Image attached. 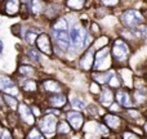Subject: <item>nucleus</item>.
<instances>
[{
	"label": "nucleus",
	"mask_w": 147,
	"mask_h": 139,
	"mask_svg": "<svg viewBox=\"0 0 147 139\" xmlns=\"http://www.w3.org/2000/svg\"><path fill=\"white\" fill-rule=\"evenodd\" d=\"M66 119H67V122L71 125V128L74 130H76V132H79L84 125V116L79 111H69L66 113Z\"/></svg>",
	"instance_id": "9"
},
{
	"label": "nucleus",
	"mask_w": 147,
	"mask_h": 139,
	"mask_svg": "<svg viewBox=\"0 0 147 139\" xmlns=\"http://www.w3.org/2000/svg\"><path fill=\"white\" fill-rule=\"evenodd\" d=\"M45 9H47V4L44 0H31L30 1V8H28V10H30L34 15L43 14V13L45 12Z\"/></svg>",
	"instance_id": "18"
},
{
	"label": "nucleus",
	"mask_w": 147,
	"mask_h": 139,
	"mask_svg": "<svg viewBox=\"0 0 147 139\" xmlns=\"http://www.w3.org/2000/svg\"><path fill=\"white\" fill-rule=\"evenodd\" d=\"M53 36L56 39V43L62 50H67L71 45L70 43V34L67 30H61V31H53Z\"/></svg>",
	"instance_id": "11"
},
{
	"label": "nucleus",
	"mask_w": 147,
	"mask_h": 139,
	"mask_svg": "<svg viewBox=\"0 0 147 139\" xmlns=\"http://www.w3.org/2000/svg\"><path fill=\"white\" fill-rule=\"evenodd\" d=\"M48 103H49V106H52V107L62 108V107H65L67 103V97L62 93L51 94V95L48 97Z\"/></svg>",
	"instance_id": "16"
},
{
	"label": "nucleus",
	"mask_w": 147,
	"mask_h": 139,
	"mask_svg": "<svg viewBox=\"0 0 147 139\" xmlns=\"http://www.w3.org/2000/svg\"><path fill=\"white\" fill-rule=\"evenodd\" d=\"M27 1H28V0H27Z\"/></svg>",
	"instance_id": "47"
},
{
	"label": "nucleus",
	"mask_w": 147,
	"mask_h": 139,
	"mask_svg": "<svg viewBox=\"0 0 147 139\" xmlns=\"http://www.w3.org/2000/svg\"><path fill=\"white\" fill-rule=\"evenodd\" d=\"M127 115L129 119L134 120V121H138V119L141 117V112L138 111V109H133V108H129L127 111Z\"/></svg>",
	"instance_id": "32"
},
{
	"label": "nucleus",
	"mask_w": 147,
	"mask_h": 139,
	"mask_svg": "<svg viewBox=\"0 0 147 139\" xmlns=\"http://www.w3.org/2000/svg\"><path fill=\"white\" fill-rule=\"evenodd\" d=\"M145 15L138 9H127L121 14V23L128 28V30H136L138 26H141L145 22Z\"/></svg>",
	"instance_id": "4"
},
{
	"label": "nucleus",
	"mask_w": 147,
	"mask_h": 139,
	"mask_svg": "<svg viewBox=\"0 0 147 139\" xmlns=\"http://www.w3.org/2000/svg\"><path fill=\"white\" fill-rule=\"evenodd\" d=\"M45 113H54V115H57V116H58V115H59V111L56 108V107H54V108H48V109H45Z\"/></svg>",
	"instance_id": "40"
},
{
	"label": "nucleus",
	"mask_w": 147,
	"mask_h": 139,
	"mask_svg": "<svg viewBox=\"0 0 147 139\" xmlns=\"http://www.w3.org/2000/svg\"><path fill=\"white\" fill-rule=\"evenodd\" d=\"M120 0H101L102 5H105V7L107 8H112V7H116L117 4H119Z\"/></svg>",
	"instance_id": "36"
},
{
	"label": "nucleus",
	"mask_w": 147,
	"mask_h": 139,
	"mask_svg": "<svg viewBox=\"0 0 147 139\" xmlns=\"http://www.w3.org/2000/svg\"><path fill=\"white\" fill-rule=\"evenodd\" d=\"M22 89L25 93L34 94L38 91V83H36L35 80H32V79H28V80H26L25 83L22 84Z\"/></svg>",
	"instance_id": "20"
},
{
	"label": "nucleus",
	"mask_w": 147,
	"mask_h": 139,
	"mask_svg": "<svg viewBox=\"0 0 147 139\" xmlns=\"http://www.w3.org/2000/svg\"><path fill=\"white\" fill-rule=\"evenodd\" d=\"M146 137H147V135H146Z\"/></svg>",
	"instance_id": "46"
},
{
	"label": "nucleus",
	"mask_w": 147,
	"mask_h": 139,
	"mask_svg": "<svg viewBox=\"0 0 147 139\" xmlns=\"http://www.w3.org/2000/svg\"><path fill=\"white\" fill-rule=\"evenodd\" d=\"M36 46L38 49L44 53L45 56H52L53 54V48H52V41L48 34H39L38 39H36Z\"/></svg>",
	"instance_id": "8"
},
{
	"label": "nucleus",
	"mask_w": 147,
	"mask_h": 139,
	"mask_svg": "<svg viewBox=\"0 0 147 139\" xmlns=\"http://www.w3.org/2000/svg\"><path fill=\"white\" fill-rule=\"evenodd\" d=\"M17 113L20 116L21 121H23L26 125H35V115H34L31 107H28L25 103H18Z\"/></svg>",
	"instance_id": "7"
},
{
	"label": "nucleus",
	"mask_w": 147,
	"mask_h": 139,
	"mask_svg": "<svg viewBox=\"0 0 147 139\" xmlns=\"http://www.w3.org/2000/svg\"><path fill=\"white\" fill-rule=\"evenodd\" d=\"M13 85H16V84L12 79L8 77V76L0 75V90L1 91H4L7 88H10V86H13Z\"/></svg>",
	"instance_id": "28"
},
{
	"label": "nucleus",
	"mask_w": 147,
	"mask_h": 139,
	"mask_svg": "<svg viewBox=\"0 0 147 139\" xmlns=\"http://www.w3.org/2000/svg\"><path fill=\"white\" fill-rule=\"evenodd\" d=\"M145 14H146V17H147V10H146V13H145ZM146 19H147V18H146Z\"/></svg>",
	"instance_id": "45"
},
{
	"label": "nucleus",
	"mask_w": 147,
	"mask_h": 139,
	"mask_svg": "<svg viewBox=\"0 0 147 139\" xmlns=\"http://www.w3.org/2000/svg\"><path fill=\"white\" fill-rule=\"evenodd\" d=\"M4 101L5 104L9 107L12 111H17V107H18V101L14 98V95H10V94L4 93Z\"/></svg>",
	"instance_id": "24"
},
{
	"label": "nucleus",
	"mask_w": 147,
	"mask_h": 139,
	"mask_svg": "<svg viewBox=\"0 0 147 139\" xmlns=\"http://www.w3.org/2000/svg\"><path fill=\"white\" fill-rule=\"evenodd\" d=\"M0 7L5 15L16 17L21 12V0H3Z\"/></svg>",
	"instance_id": "6"
},
{
	"label": "nucleus",
	"mask_w": 147,
	"mask_h": 139,
	"mask_svg": "<svg viewBox=\"0 0 147 139\" xmlns=\"http://www.w3.org/2000/svg\"><path fill=\"white\" fill-rule=\"evenodd\" d=\"M39 49L36 50V49H28V52H27V54H28V57L30 58H32L34 61H36V62H39L40 61V56H39Z\"/></svg>",
	"instance_id": "33"
},
{
	"label": "nucleus",
	"mask_w": 147,
	"mask_h": 139,
	"mask_svg": "<svg viewBox=\"0 0 147 139\" xmlns=\"http://www.w3.org/2000/svg\"><path fill=\"white\" fill-rule=\"evenodd\" d=\"M70 43L71 46L76 50H80L84 46H88L90 44V36L84 26L75 25L71 27L70 31Z\"/></svg>",
	"instance_id": "1"
},
{
	"label": "nucleus",
	"mask_w": 147,
	"mask_h": 139,
	"mask_svg": "<svg viewBox=\"0 0 147 139\" xmlns=\"http://www.w3.org/2000/svg\"><path fill=\"white\" fill-rule=\"evenodd\" d=\"M121 137L124 138V139H128V138H133V139H137L140 135L138 134H134V133H132L130 130H125V132H123V134H121Z\"/></svg>",
	"instance_id": "37"
},
{
	"label": "nucleus",
	"mask_w": 147,
	"mask_h": 139,
	"mask_svg": "<svg viewBox=\"0 0 147 139\" xmlns=\"http://www.w3.org/2000/svg\"><path fill=\"white\" fill-rule=\"evenodd\" d=\"M57 115L54 113H45V116L40 117L38 122L39 129L41 130V133L44 134L45 138L53 137V134L57 133Z\"/></svg>",
	"instance_id": "5"
},
{
	"label": "nucleus",
	"mask_w": 147,
	"mask_h": 139,
	"mask_svg": "<svg viewBox=\"0 0 147 139\" xmlns=\"http://www.w3.org/2000/svg\"><path fill=\"white\" fill-rule=\"evenodd\" d=\"M18 73L22 76H26V77H30V76L35 75V68L30 64H21L20 68H18Z\"/></svg>",
	"instance_id": "25"
},
{
	"label": "nucleus",
	"mask_w": 147,
	"mask_h": 139,
	"mask_svg": "<svg viewBox=\"0 0 147 139\" xmlns=\"http://www.w3.org/2000/svg\"><path fill=\"white\" fill-rule=\"evenodd\" d=\"M31 109L34 111V115H35V116H40V111H39L36 107H31Z\"/></svg>",
	"instance_id": "42"
},
{
	"label": "nucleus",
	"mask_w": 147,
	"mask_h": 139,
	"mask_svg": "<svg viewBox=\"0 0 147 139\" xmlns=\"http://www.w3.org/2000/svg\"><path fill=\"white\" fill-rule=\"evenodd\" d=\"M65 4L71 10H81L85 5V0H65Z\"/></svg>",
	"instance_id": "22"
},
{
	"label": "nucleus",
	"mask_w": 147,
	"mask_h": 139,
	"mask_svg": "<svg viewBox=\"0 0 147 139\" xmlns=\"http://www.w3.org/2000/svg\"><path fill=\"white\" fill-rule=\"evenodd\" d=\"M26 138H30V139H40V138H44V134L41 133V130L39 129V128H32V129L30 130V133H28L27 135H26Z\"/></svg>",
	"instance_id": "30"
},
{
	"label": "nucleus",
	"mask_w": 147,
	"mask_h": 139,
	"mask_svg": "<svg viewBox=\"0 0 147 139\" xmlns=\"http://www.w3.org/2000/svg\"><path fill=\"white\" fill-rule=\"evenodd\" d=\"M133 97H134L136 103H137V104L146 103V101H147V88H138V89H136Z\"/></svg>",
	"instance_id": "19"
},
{
	"label": "nucleus",
	"mask_w": 147,
	"mask_h": 139,
	"mask_svg": "<svg viewBox=\"0 0 147 139\" xmlns=\"http://www.w3.org/2000/svg\"><path fill=\"white\" fill-rule=\"evenodd\" d=\"M103 122L110 128L111 130H119L123 125V120L121 117H119L117 115L112 113H106L103 116Z\"/></svg>",
	"instance_id": "13"
},
{
	"label": "nucleus",
	"mask_w": 147,
	"mask_h": 139,
	"mask_svg": "<svg viewBox=\"0 0 147 139\" xmlns=\"http://www.w3.org/2000/svg\"><path fill=\"white\" fill-rule=\"evenodd\" d=\"M142 34H143L145 36H147V26H145V27L142 28Z\"/></svg>",
	"instance_id": "43"
},
{
	"label": "nucleus",
	"mask_w": 147,
	"mask_h": 139,
	"mask_svg": "<svg viewBox=\"0 0 147 139\" xmlns=\"http://www.w3.org/2000/svg\"><path fill=\"white\" fill-rule=\"evenodd\" d=\"M38 36H39L38 31L30 28V30L26 32V35H25V41L28 44V45H34V44L36 43V39H38Z\"/></svg>",
	"instance_id": "26"
},
{
	"label": "nucleus",
	"mask_w": 147,
	"mask_h": 139,
	"mask_svg": "<svg viewBox=\"0 0 147 139\" xmlns=\"http://www.w3.org/2000/svg\"><path fill=\"white\" fill-rule=\"evenodd\" d=\"M120 107H121V106H120V104L117 103V102H116V103L114 102V103H112L111 106L109 107V108H110V111L114 112V113H119V112H120Z\"/></svg>",
	"instance_id": "38"
},
{
	"label": "nucleus",
	"mask_w": 147,
	"mask_h": 139,
	"mask_svg": "<svg viewBox=\"0 0 147 139\" xmlns=\"http://www.w3.org/2000/svg\"><path fill=\"white\" fill-rule=\"evenodd\" d=\"M53 31H61V30H67L69 28V25H67V21L65 18H57L54 21L53 26H52Z\"/></svg>",
	"instance_id": "27"
},
{
	"label": "nucleus",
	"mask_w": 147,
	"mask_h": 139,
	"mask_svg": "<svg viewBox=\"0 0 147 139\" xmlns=\"http://www.w3.org/2000/svg\"><path fill=\"white\" fill-rule=\"evenodd\" d=\"M112 66L111 49L109 46H102L94 53V71H107Z\"/></svg>",
	"instance_id": "3"
},
{
	"label": "nucleus",
	"mask_w": 147,
	"mask_h": 139,
	"mask_svg": "<svg viewBox=\"0 0 147 139\" xmlns=\"http://www.w3.org/2000/svg\"><path fill=\"white\" fill-rule=\"evenodd\" d=\"M94 48L89 46L88 50L81 56L80 61H79V66L83 71H90L93 68V64H94Z\"/></svg>",
	"instance_id": "10"
},
{
	"label": "nucleus",
	"mask_w": 147,
	"mask_h": 139,
	"mask_svg": "<svg viewBox=\"0 0 147 139\" xmlns=\"http://www.w3.org/2000/svg\"><path fill=\"white\" fill-rule=\"evenodd\" d=\"M114 99H115V94H114V91L111 90V88H107V89L101 90L99 97H98V102L103 107H110L112 103H114Z\"/></svg>",
	"instance_id": "17"
},
{
	"label": "nucleus",
	"mask_w": 147,
	"mask_h": 139,
	"mask_svg": "<svg viewBox=\"0 0 147 139\" xmlns=\"http://www.w3.org/2000/svg\"><path fill=\"white\" fill-rule=\"evenodd\" d=\"M114 73H115V71H112L111 68L107 71H94L92 77H93V80L97 81L99 85H103V84H109L110 79L112 77Z\"/></svg>",
	"instance_id": "14"
},
{
	"label": "nucleus",
	"mask_w": 147,
	"mask_h": 139,
	"mask_svg": "<svg viewBox=\"0 0 147 139\" xmlns=\"http://www.w3.org/2000/svg\"><path fill=\"white\" fill-rule=\"evenodd\" d=\"M130 53H132V49H130V45L127 41H124L123 39L114 40L111 48V56L116 63L119 64L125 63L128 61V58H129Z\"/></svg>",
	"instance_id": "2"
},
{
	"label": "nucleus",
	"mask_w": 147,
	"mask_h": 139,
	"mask_svg": "<svg viewBox=\"0 0 147 139\" xmlns=\"http://www.w3.org/2000/svg\"><path fill=\"white\" fill-rule=\"evenodd\" d=\"M107 43H109V39H107L106 36H102V38L98 39V41H96V44H94V48L99 49V48H102V46H106Z\"/></svg>",
	"instance_id": "34"
},
{
	"label": "nucleus",
	"mask_w": 147,
	"mask_h": 139,
	"mask_svg": "<svg viewBox=\"0 0 147 139\" xmlns=\"http://www.w3.org/2000/svg\"><path fill=\"white\" fill-rule=\"evenodd\" d=\"M10 137H12V135H10V132L8 129L3 130V135H0V138H3V139L4 138H10Z\"/></svg>",
	"instance_id": "41"
},
{
	"label": "nucleus",
	"mask_w": 147,
	"mask_h": 139,
	"mask_svg": "<svg viewBox=\"0 0 147 139\" xmlns=\"http://www.w3.org/2000/svg\"><path fill=\"white\" fill-rule=\"evenodd\" d=\"M120 79L121 80H124V84L127 86H129V88H132L133 86V76H132V72H130V70L128 68H121L120 70Z\"/></svg>",
	"instance_id": "21"
},
{
	"label": "nucleus",
	"mask_w": 147,
	"mask_h": 139,
	"mask_svg": "<svg viewBox=\"0 0 147 139\" xmlns=\"http://www.w3.org/2000/svg\"><path fill=\"white\" fill-rule=\"evenodd\" d=\"M121 79H120V76L117 75L116 72L114 73V75H112V77L110 79V81H109V84H107V85L110 86V88H120V86H121Z\"/></svg>",
	"instance_id": "29"
},
{
	"label": "nucleus",
	"mask_w": 147,
	"mask_h": 139,
	"mask_svg": "<svg viewBox=\"0 0 147 139\" xmlns=\"http://www.w3.org/2000/svg\"><path fill=\"white\" fill-rule=\"evenodd\" d=\"M44 91H47L48 94H56V93H62V86L58 81L52 80V79H47L41 83Z\"/></svg>",
	"instance_id": "15"
},
{
	"label": "nucleus",
	"mask_w": 147,
	"mask_h": 139,
	"mask_svg": "<svg viewBox=\"0 0 147 139\" xmlns=\"http://www.w3.org/2000/svg\"><path fill=\"white\" fill-rule=\"evenodd\" d=\"M89 89H90L92 94H99L101 93V86H99V84L97 83V81H93V83L90 84V86H89Z\"/></svg>",
	"instance_id": "35"
},
{
	"label": "nucleus",
	"mask_w": 147,
	"mask_h": 139,
	"mask_svg": "<svg viewBox=\"0 0 147 139\" xmlns=\"http://www.w3.org/2000/svg\"><path fill=\"white\" fill-rule=\"evenodd\" d=\"M71 125L69 124L67 121H59L58 124H57V133H58L59 135H67L71 133Z\"/></svg>",
	"instance_id": "23"
},
{
	"label": "nucleus",
	"mask_w": 147,
	"mask_h": 139,
	"mask_svg": "<svg viewBox=\"0 0 147 139\" xmlns=\"http://www.w3.org/2000/svg\"><path fill=\"white\" fill-rule=\"evenodd\" d=\"M0 53H3V41L0 40Z\"/></svg>",
	"instance_id": "44"
},
{
	"label": "nucleus",
	"mask_w": 147,
	"mask_h": 139,
	"mask_svg": "<svg viewBox=\"0 0 147 139\" xmlns=\"http://www.w3.org/2000/svg\"><path fill=\"white\" fill-rule=\"evenodd\" d=\"M90 32L92 34H99V26L96 22H93L90 25Z\"/></svg>",
	"instance_id": "39"
},
{
	"label": "nucleus",
	"mask_w": 147,
	"mask_h": 139,
	"mask_svg": "<svg viewBox=\"0 0 147 139\" xmlns=\"http://www.w3.org/2000/svg\"><path fill=\"white\" fill-rule=\"evenodd\" d=\"M115 99H116L117 103L121 107H124V108H130V107L133 106L132 95H130V93L127 90H117L116 93H115Z\"/></svg>",
	"instance_id": "12"
},
{
	"label": "nucleus",
	"mask_w": 147,
	"mask_h": 139,
	"mask_svg": "<svg viewBox=\"0 0 147 139\" xmlns=\"http://www.w3.org/2000/svg\"><path fill=\"white\" fill-rule=\"evenodd\" d=\"M70 102H71V106L75 109H79V111H81V109H85L86 108L85 103H84L81 99H79V98H72Z\"/></svg>",
	"instance_id": "31"
}]
</instances>
